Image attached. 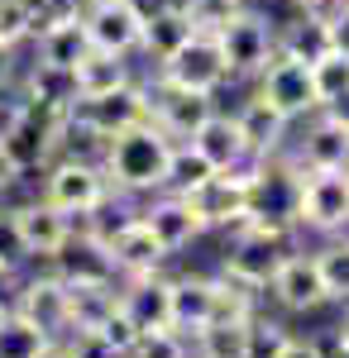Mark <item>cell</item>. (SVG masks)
I'll list each match as a JSON object with an SVG mask.
<instances>
[{
	"label": "cell",
	"mask_w": 349,
	"mask_h": 358,
	"mask_svg": "<svg viewBox=\"0 0 349 358\" xmlns=\"http://www.w3.org/2000/svg\"><path fill=\"white\" fill-rule=\"evenodd\" d=\"M172 143L177 138H167L153 120H139V124H130V129L106 138L101 172H106L110 187H120V192H163Z\"/></svg>",
	"instance_id": "6da1fadb"
},
{
	"label": "cell",
	"mask_w": 349,
	"mask_h": 358,
	"mask_svg": "<svg viewBox=\"0 0 349 358\" xmlns=\"http://www.w3.org/2000/svg\"><path fill=\"white\" fill-rule=\"evenodd\" d=\"M287 253H292V248H287V229H282V224L244 220L240 234L225 248V277L240 282V287H249V292H254V287H268Z\"/></svg>",
	"instance_id": "7a4b0ae2"
},
{
	"label": "cell",
	"mask_w": 349,
	"mask_h": 358,
	"mask_svg": "<svg viewBox=\"0 0 349 358\" xmlns=\"http://www.w3.org/2000/svg\"><path fill=\"white\" fill-rule=\"evenodd\" d=\"M273 110H282L287 120H301V115L321 110V96H316V77H311V62H296V57L273 53L259 72V91Z\"/></svg>",
	"instance_id": "3957f363"
},
{
	"label": "cell",
	"mask_w": 349,
	"mask_h": 358,
	"mask_svg": "<svg viewBox=\"0 0 349 358\" xmlns=\"http://www.w3.org/2000/svg\"><path fill=\"white\" fill-rule=\"evenodd\" d=\"M110 196V182L101 163L91 158H62V163L48 167V187H43V201L62 210V215H81V210H101Z\"/></svg>",
	"instance_id": "277c9868"
},
{
	"label": "cell",
	"mask_w": 349,
	"mask_h": 358,
	"mask_svg": "<svg viewBox=\"0 0 349 358\" xmlns=\"http://www.w3.org/2000/svg\"><path fill=\"white\" fill-rule=\"evenodd\" d=\"M158 77L167 86H182V91L215 96L220 86L230 82V67H225V57H220L215 34H191V38L167 57V62H158Z\"/></svg>",
	"instance_id": "5b68a950"
},
{
	"label": "cell",
	"mask_w": 349,
	"mask_h": 358,
	"mask_svg": "<svg viewBox=\"0 0 349 358\" xmlns=\"http://www.w3.org/2000/svg\"><path fill=\"white\" fill-rule=\"evenodd\" d=\"M215 43H220V57H225L230 77H259L264 62L278 53L273 24L264 20V15H254V10H240L230 24L215 29Z\"/></svg>",
	"instance_id": "8992f818"
},
{
	"label": "cell",
	"mask_w": 349,
	"mask_h": 358,
	"mask_svg": "<svg viewBox=\"0 0 349 358\" xmlns=\"http://www.w3.org/2000/svg\"><path fill=\"white\" fill-rule=\"evenodd\" d=\"M296 224L345 229L349 224V172H301L296 177Z\"/></svg>",
	"instance_id": "52a82bcc"
},
{
	"label": "cell",
	"mask_w": 349,
	"mask_h": 358,
	"mask_svg": "<svg viewBox=\"0 0 349 358\" xmlns=\"http://www.w3.org/2000/svg\"><path fill=\"white\" fill-rule=\"evenodd\" d=\"M149 96V120L158 124L167 138H182L187 143L206 120L215 115V96H201V91H182V86H167L158 77L153 86H144Z\"/></svg>",
	"instance_id": "ba28073f"
},
{
	"label": "cell",
	"mask_w": 349,
	"mask_h": 358,
	"mask_svg": "<svg viewBox=\"0 0 349 358\" xmlns=\"http://www.w3.org/2000/svg\"><path fill=\"white\" fill-rule=\"evenodd\" d=\"M72 120H81L96 138H110V134H120V129H130V124H139V120H149V96H144L139 82H125V86H115V91H106V96L77 101Z\"/></svg>",
	"instance_id": "9c48e42d"
},
{
	"label": "cell",
	"mask_w": 349,
	"mask_h": 358,
	"mask_svg": "<svg viewBox=\"0 0 349 358\" xmlns=\"http://www.w3.org/2000/svg\"><path fill=\"white\" fill-rule=\"evenodd\" d=\"M182 201L201 220V229H211V224H244V215H249V182L230 177V172H211L206 182H196L191 192H182Z\"/></svg>",
	"instance_id": "30bf717a"
},
{
	"label": "cell",
	"mask_w": 349,
	"mask_h": 358,
	"mask_svg": "<svg viewBox=\"0 0 349 358\" xmlns=\"http://www.w3.org/2000/svg\"><path fill=\"white\" fill-rule=\"evenodd\" d=\"M81 29H86V43L101 48V53L130 57L139 53V20L125 0H86L81 5Z\"/></svg>",
	"instance_id": "8fae6325"
},
{
	"label": "cell",
	"mask_w": 349,
	"mask_h": 358,
	"mask_svg": "<svg viewBox=\"0 0 349 358\" xmlns=\"http://www.w3.org/2000/svg\"><path fill=\"white\" fill-rule=\"evenodd\" d=\"M101 244L110 248V263H115V273L125 277H139V273H158V263L167 258V248L153 239V229L130 215V220L120 224L115 234H101Z\"/></svg>",
	"instance_id": "7c38bea8"
},
{
	"label": "cell",
	"mask_w": 349,
	"mask_h": 358,
	"mask_svg": "<svg viewBox=\"0 0 349 358\" xmlns=\"http://www.w3.org/2000/svg\"><path fill=\"white\" fill-rule=\"evenodd\" d=\"M268 287L287 310H316V306L330 301L325 296V282H321V268H316V253H287Z\"/></svg>",
	"instance_id": "4fadbf2b"
},
{
	"label": "cell",
	"mask_w": 349,
	"mask_h": 358,
	"mask_svg": "<svg viewBox=\"0 0 349 358\" xmlns=\"http://www.w3.org/2000/svg\"><path fill=\"white\" fill-rule=\"evenodd\" d=\"M115 306L135 320L139 334L172 330V310H167V277H158V273L130 277V287H125V292H115Z\"/></svg>",
	"instance_id": "5bb4252c"
},
{
	"label": "cell",
	"mask_w": 349,
	"mask_h": 358,
	"mask_svg": "<svg viewBox=\"0 0 349 358\" xmlns=\"http://www.w3.org/2000/svg\"><path fill=\"white\" fill-rule=\"evenodd\" d=\"M15 315H25L29 325H39V330L48 334V339L67 334V282H62L57 273L25 282V292H20V306H15Z\"/></svg>",
	"instance_id": "9a60e30c"
},
{
	"label": "cell",
	"mask_w": 349,
	"mask_h": 358,
	"mask_svg": "<svg viewBox=\"0 0 349 358\" xmlns=\"http://www.w3.org/2000/svg\"><path fill=\"white\" fill-rule=\"evenodd\" d=\"M187 143L215 167V172H235V167H244L249 158H259V153H249V143H244L235 115H220V110H215L211 120H206V124L187 138Z\"/></svg>",
	"instance_id": "2e32d148"
},
{
	"label": "cell",
	"mask_w": 349,
	"mask_h": 358,
	"mask_svg": "<svg viewBox=\"0 0 349 358\" xmlns=\"http://www.w3.org/2000/svg\"><path fill=\"white\" fill-rule=\"evenodd\" d=\"M53 273L62 282H115V263H110V248L96 234H67V244L57 248Z\"/></svg>",
	"instance_id": "e0dca14e"
},
{
	"label": "cell",
	"mask_w": 349,
	"mask_h": 358,
	"mask_svg": "<svg viewBox=\"0 0 349 358\" xmlns=\"http://www.w3.org/2000/svg\"><path fill=\"white\" fill-rule=\"evenodd\" d=\"M10 220H15V229H20L29 258H53L57 248L67 244V215H62V210H53L48 201L15 206V210H10Z\"/></svg>",
	"instance_id": "ac0fdd59"
},
{
	"label": "cell",
	"mask_w": 349,
	"mask_h": 358,
	"mask_svg": "<svg viewBox=\"0 0 349 358\" xmlns=\"http://www.w3.org/2000/svg\"><path fill=\"white\" fill-rule=\"evenodd\" d=\"M167 310H172V330L196 334L215 320V282L211 277H177L167 282Z\"/></svg>",
	"instance_id": "d6986e66"
},
{
	"label": "cell",
	"mask_w": 349,
	"mask_h": 358,
	"mask_svg": "<svg viewBox=\"0 0 349 358\" xmlns=\"http://www.w3.org/2000/svg\"><path fill=\"white\" fill-rule=\"evenodd\" d=\"M296 167L301 172H349V129L321 115L296 148Z\"/></svg>",
	"instance_id": "ffe728a7"
},
{
	"label": "cell",
	"mask_w": 349,
	"mask_h": 358,
	"mask_svg": "<svg viewBox=\"0 0 349 358\" xmlns=\"http://www.w3.org/2000/svg\"><path fill=\"white\" fill-rule=\"evenodd\" d=\"M235 124H240L244 143H249V153H259V158H273L278 148H282V138H287V115L273 110L264 96H249L240 110H235Z\"/></svg>",
	"instance_id": "44dd1931"
},
{
	"label": "cell",
	"mask_w": 349,
	"mask_h": 358,
	"mask_svg": "<svg viewBox=\"0 0 349 358\" xmlns=\"http://www.w3.org/2000/svg\"><path fill=\"white\" fill-rule=\"evenodd\" d=\"M139 220L153 229V239H158L167 253H177V248H187L196 234H201V220L187 210V201L177 192H167L163 201H153L149 210H139Z\"/></svg>",
	"instance_id": "7402d4cb"
},
{
	"label": "cell",
	"mask_w": 349,
	"mask_h": 358,
	"mask_svg": "<svg viewBox=\"0 0 349 358\" xmlns=\"http://www.w3.org/2000/svg\"><path fill=\"white\" fill-rule=\"evenodd\" d=\"M191 34V20H187V10L182 5H167L163 15H153V20H144V29H139V48L153 57V62H167V57L177 53L182 43H187Z\"/></svg>",
	"instance_id": "603a6c76"
},
{
	"label": "cell",
	"mask_w": 349,
	"mask_h": 358,
	"mask_svg": "<svg viewBox=\"0 0 349 358\" xmlns=\"http://www.w3.org/2000/svg\"><path fill=\"white\" fill-rule=\"evenodd\" d=\"M29 106H48V110H72L77 106V82H72V67H48V62H34L25 77V96Z\"/></svg>",
	"instance_id": "cb8c5ba5"
},
{
	"label": "cell",
	"mask_w": 349,
	"mask_h": 358,
	"mask_svg": "<svg viewBox=\"0 0 349 358\" xmlns=\"http://www.w3.org/2000/svg\"><path fill=\"white\" fill-rule=\"evenodd\" d=\"M273 43L282 57H296V62H321L330 53V38H325V15H301V20H287L282 29H273Z\"/></svg>",
	"instance_id": "d4e9b609"
},
{
	"label": "cell",
	"mask_w": 349,
	"mask_h": 358,
	"mask_svg": "<svg viewBox=\"0 0 349 358\" xmlns=\"http://www.w3.org/2000/svg\"><path fill=\"white\" fill-rule=\"evenodd\" d=\"M34 48H39V62H48V67H77L81 57L91 53L86 29H81V15L77 20H62V24L39 29V34H34Z\"/></svg>",
	"instance_id": "484cf974"
},
{
	"label": "cell",
	"mask_w": 349,
	"mask_h": 358,
	"mask_svg": "<svg viewBox=\"0 0 349 358\" xmlns=\"http://www.w3.org/2000/svg\"><path fill=\"white\" fill-rule=\"evenodd\" d=\"M115 310V282H67V330H96Z\"/></svg>",
	"instance_id": "4316f807"
},
{
	"label": "cell",
	"mask_w": 349,
	"mask_h": 358,
	"mask_svg": "<svg viewBox=\"0 0 349 358\" xmlns=\"http://www.w3.org/2000/svg\"><path fill=\"white\" fill-rule=\"evenodd\" d=\"M72 82H77V101H86V96H106V91H115V86L135 82V77H130V62H125V57L91 48V53L72 67Z\"/></svg>",
	"instance_id": "83f0119b"
},
{
	"label": "cell",
	"mask_w": 349,
	"mask_h": 358,
	"mask_svg": "<svg viewBox=\"0 0 349 358\" xmlns=\"http://www.w3.org/2000/svg\"><path fill=\"white\" fill-rule=\"evenodd\" d=\"M191 339L201 358H254V320H211Z\"/></svg>",
	"instance_id": "f1b7e54d"
},
{
	"label": "cell",
	"mask_w": 349,
	"mask_h": 358,
	"mask_svg": "<svg viewBox=\"0 0 349 358\" xmlns=\"http://www.w3.org/2000/svg\"><path fill=\"white\" fill-rule=\"evenodd\" d=\"M215 167L191 148V143H172V158H167V177H163V192H191L196 182H206Z\"/></svg>",
	"instance_id": "f546056e"
},
{
	"label": "cell",
	"mask_w": 349,
	"mask_h": 358,
	"mask_svg": "<svg viewBox=\"0 0 349 358\" xmlns=\"http://www.w3.org/2000/svg\"><path fill=\"white\" fill-rule=\"evenodd\" d=\"M43 344H48V334L39 325H29L25 315L5 310V320H0V358H39Z\"/></svg>",
	"instance_id": "4dcf8cb0"
},
{
	"label": "cell",
	"mask_w": 349,
	"mask_h": 358,
	"mask_svg": "<svg viewBox=\"0 0 349 358\" xmlns=\"http://www.w3.org/2000/svg\"><path fill=\"white\" fill-rule=\"evenodd\" d=\"M316 268H321L325 296H330V301H349V239L325 244L321 253H316Z\"/></svg>",
	"instance_id": "1f68e13d"
},
{
	"label": "cell",
	"mask_w": 349,
	"mask_h": 358,
	"mask_svg": "<svg viewBox=\"0 0 349 358\" xmlns=\"http://www.w3.org/2000/svg\"><path fill=\"white\" fill-rule=\"evenodd\" d=\"M187 10V20L196 34H215L220 24H230L235 15L244 10V0H177Z\"/></svg>",
	"instance_id": "d6a6232c"
},
{
	"label": "cell",
	"mask_w": 349,
	"mask_h": 358,
	"mask_svg": "<svg viewBox=\"0 0 349 358\" xmlns=\"http://www.w3.org/2000/svg\"><path fill=\"white\" fill-rule=\"evenodd\" d=\"M311 77H316V96L325 101H335V96H345L349 91V57L340 53H325L321 62H311Z\"/></svg>",
	"instance_id": "836d02e7"
},
{
	"label": "cell",
	"mask_w": 349,
	"mask_h": 358,
	"mask_svg": "<svg viewBox=\"0 0 349 358\" xmlns=\"http://www.w3.org/2000/svg\"><path fill=\"white\" fill-rule=\"evenodd\" d=\"M130 358H187V334L149 330V334H139V344L130 349Z\"/></svg>",
	"instance_id": "e575fe53"
},
{
	"label": "cell",
	"mask_w": 349,
	"mask_h": 358,
	"mask_svg": "<svg viewBox=\"0 0 349 358\" xmlns=\"http://www.w3.org/2000/svg\"><path fill=\"white\" fill-rule=\"evenodd\" d=\"M215 320H254V306H249V287L240 282H215Z\"/></svg>",
	"instance_id": "d590c367"
},
{
	"label": "cell",
	"mask_w": 349,
	"mask_h": 358,
	"mask_svg": "<svg viewBox=\"0 0 349 358\" xmlns=\"http://www.w3.org/2000/svg\"><path fill=\"white\" fill-rule=\"evenodd\" d=\"M29 34H34V20H29V0H0V43L20 48Z\"/></svg>",
	"instance_id": "8d00e7d4"
},
{
	"label": "cell",
	"mask_w": 349,
	"mask_h": 358,
	"mask_svg": "<svg viewBox=\"0 0 349 358\" xmlns=\"http://www.w3.org/2000/svg\"><path fill=\"white\" fill-rule=\"evenodd\" d=\"M96 334H101L106 344H115V349H120V354H125V358H130V349H135V344H139V330H135V320H130V315H125L120 306H115V310H110L106 320L96 325Z\"/></svg>",
	"instance_id": "74e56055"
},
{
	"label": "cell",
	"mask_w": 349,
	"mask_h": 358,
	"mask_svg": "<svg viewBox=\"0 0 349 358\" xmlns=\"http://www.w3.org/2000/svg\"><path fill=\"white\" fill-rule=\"evenodd\" d=\"M25 258H29V248H25V239H20L15 220H10V215H0V268H5V273H15Z\"/></svg>",
	"instance_id": "f35d334b"
},
{
	"label": "cell",
	"mask_w": 349,
	"mask_h": 358,
	"mask_svg": "<svg viewBox=\"0 0 349 358\" xmlns=\"http://www.w3.org/2000/svg\"><path fill=\"white\" fill-rule=\"evenodd\" d=\"M325 38H330V53L349 57V0H340V5L325 15Z\"/></svg>",
	"instance_id": "ab89813d"
},
{
	"label": "cell",
	"mask_w": 349,
	"mask_h": 358,
	"mask_svg": "<svg viewBox=\"0 0 349 358\" xmlns=\"http://www.w3.org/2000/svg\"><path fill=\"white\" fill-rule=\"evenodd\" d=\"M67 349H72V358H125L120 349H115V344H106V339H101L96 330H81L77 339L67 344Z\"/></svg>",
	"instance_id": "60d3db41"
},
{
	"label": "cell",
	"mask_w": 349,
	"mask_h": 358,
	"mask_svg": "<svg viewBox=\"0 0 349 358\" xmlns=\"http://www.w3.org/2000/svg\"><path fill=\"white\" fill-rule=\"evenodd\" d=\"M268 358H325V354L311 344V339H282V344H278Z\"/></svg>",
	"instance_id": "b9f144b4"
},
{
	"label": "cell",
	"mask_w": 349,
	"mask_h": 358,
	"mask_svg": "<svg viewBox=\"0 0 349 358\" xmlns=\"http://www.w3.org/2000/svg\"><path fill=\"white\" fill-rule=\"evenodd\" d=\"M130 10H135V20L144 24V20H153V15H163L167 5H177V0H125Z\"/></svg>",
	"instance_id": "7bdbcfd3"
},
{
	"label": "cell",
	"mask_w": 349,
	"mask_h": 358,
	"mask_svg": "<svg viewBox=\"0 0 349 358\" xmlns=\"http://www.w3.org/2000/svg\"><path fill=\"white\" fill-rule=\"evenodd\" d=\"M316 115H325V120H335V124H345V129H349V91H345V96H335V101H325Z\"/></svg>",
	"instance_id": "ee69618b"
},
{
	"label": "cell",
	"mask_w": 349,
	"mask_h": 358,
	"mask_svg": "<svg viewBox=\"0 0 349 358\" xmlns=\"http://www.w3.org/2000/svg\"><path fill=\"white\" fill-rule=\"evenodd\" d=\"M10 72H15V48H10V43H0V86L10 82Z\"/></svg>",
	"instance_id": "f6af8a7d"
},
{
	"label": "cell",
	"mask_w": 349,
	"mask_h": 358,
	"mask_svg": "<svg viewBox=\"0 0 349 358\" xmlns=\"http://www.w3.org/2000/svg\"><path fill=\"white\" fill-rule=\"evenodd\" d=\"M39 358H72V349H67V344H57V339H48V344L39 349Z\"/></svg>",
	"instance_id": "bcb514c9"
},
{
	"label": "cell",
	"mask_w": 349,
	"mask_h": 358,
	"mask_svg": "<svg viewBox=\"0 0 349 358\" xmlns=\"http://www.w3.org/2000/svg\"><path fill=\"white\" fill-rule=\"evenodd\" d=\"M15 177H20V172L5 163V153H0V192H5V187H15Z\"/></svg>",
	"instance_id": "7dc6e473"
},
{
	"label": "cell",
	"mask_w": 349,
	"mask_h": 358,
	"mask_svg": "<svg viewBox=\"0 0 349 358\" xmlns=\"http://www.w3.org/2000/svg\"><path fill=\"white\" fill-rule=\"evenodd\" d=\"M296 10H306V15H316V10H325V5H335V0H292Z\"/></svg>",
	"instance_id": "c3c4849f"
},
{
	"label": "cell",
	"mask_w": 349,
	"mask_h": 358,
	"mask_svg": "<svg viewBox=\"0 0 349 358\" xmlns=\"http://www.w3.org/2000/svg\"><path fill=\"white\" fill-rule=\"evenodd\" d=\"M325 358H349V344H345V339H335V349H330Z\"/></svg>",
	"instance_id": "681fc988"
},
{
	"label": "cell",
	"mask_w": 349,
	"mask_h": 358,
	"mask_svg": "<svg viewBox=\"0 0 349 358\" xmlns=\"http://www.w3.org/2000/svg\"><path fill=\"white\" fill-rule=\"evenodd\" d=\"M340 339H345V344H349V320H345V325H340Z\"/></svg>",
	"instance_id": "f907efd6"
},
{
	"label": "cell",
	"mask_w": 349,
	"mask_h": 358,
	"mask_svg": "<svg viewBox=\"0 0 349 358\" xmlns=\"http://www.w3.org/2000/svg\"><path fill=\"white\" fill-rule=\"evenodd\" d=\"M0 320H5V301H0Z\"/></svg>",
	"instance_id": "816d5d0a"
},
{
	"label": "cell",
	"mask_w": 349,
	"mask_h": 358,
	"mask_svg": "<svg viewBox=\"0 0 349 358\" xmlns=\"http://www.w3.org/2000/svg\"><path fill=\"white\" fill-rule=\"evenodd\" d=\"M81 5H86V0H81Z\"/></svg>",
	"instance_id": "f5cc1de1"
}]
</instances>
